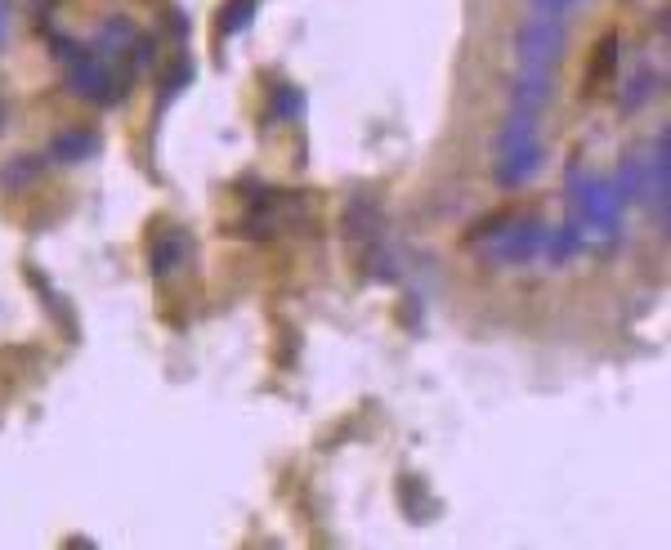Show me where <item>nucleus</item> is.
Returning <instances> with one entry per match:
<instances>
[{"label": "nucleus", "instance_id": "obj_1", "mask_svg": "<svg viewBox=\"0 0 671 550\" xmlns=\"http://www.w3.org/2000/svg\"><path fill=\"white\" fill-rule=\"evenodd\" d=\"M623 193L614 188V179H595L582 170V162L573 157L569 166V216L582 224V233L600 246H614L623 238Z\"/></svg>", "mask_w": 671, "mask_h": 550}, {"label": "nucleus", "instance_id": "obj_2", "mask_svg": "<svg viewBox=\"0 0 671 550\" xmlns=\"http://www.w3.org/2000/svg\"><path fill=\"white\" fill-rule=\"evenodd\" d=\"M542 166V140H537V117L510 112L497 144H493V179L502 188H524Z\"/></svg>", "mask_w": 671, "mask_h": 550}, {"label": "nucleus", "instance_id": "obj_3", "mask_svg": "<svg viewBox=\"0 0 671 550\" xmlns=\"http://www.w3.org/2000/svg\"><path fill=\"white\" fill-rule=\"evenodd\" d=\"M564 54V23L556 14H532L515 32V67L528 77H551Z\"/></svg>", "mask_w": 671, "mask_h": 550}, {"label": "nucleus", "instance_id": "obj_4", "mask_svg": "<svg viewBox=\"0 0 671 550\" xmlns=\"http://www.w3.org/2000/svg\"><path fill=\"white\" fill-rule=\"evenodd\" d=\"M488 260H497V264H524V260H532L537 251L547 246V224L542 220H532V216H502L497 220V229L484 238V242H475Z\"/></svg>", "mask_w": 671, "mask_h": 550}, {"label": "nucleus", "instance_id": "obj_5", "mask_svg": "<svg viewBox=\"0 0 671 550\" xmlns=\"http://www.w3.org/2000/svg\"><path fill=\"white\" fill-rule=\"evenodd\" d=\"M54 50L63 54L67 86H73L77 95H86V99H95V103H117V99H121V86L112 81V73H108V67H103L95 54L77 50L73 41H63V36H54Z\"/></svg>", "mask_w": 671, "mask_h": 550}, {"label": "nucleus", "instance_id": "obj_6", "mask_svg": "<svg viewBox=\"0 0 671 550\" xmlns=\"http://www.w3.org/2000/svg\"><path fill=\"white\" fill-rule=\"evenodd\" d=\"M667 179H671V134L662 130L658 144H653V157L645 166V201L658 211V224L667 229Z\"/></svg>", "mask_w": 671, "mask_h": 550}, {"label": "nucleus", "instance_id": "obj_7", "mask_svg": "<svg viewBox=\"0 0 671 550\" xmlns=\"http://www.w3.org/2000/svg\"><path fill=\"white\" fill-rule=\"evenodd\" d=\"M95 153H99L95 130H81V125L54 134V144H50V157L54 162H81V157H95Z\"/></svg>", "mask_w": 671, "mask_h": 550}, {"label": "nucleus", "instance_id": "obj_8", "mask_svg": "<svg viewBox=\"0 0 671 550\" xmlns=\"http://www.w3.org/2000/svg\"><path fill=\"white\" fill-rule=\"evenodd\" d=\"M188 255V238L184 233H162L148 242V268L157 273V278H166V273Z\"/></svg>", "mask_w": 671, "mask_h": 550}, {"label": "nucleus", "instance_id": "obj_9", "mask_svg": "<svg viewBox=\"0 0 671 550\" xmlns=\"http://www.w3.org/2000/svg\"><path fill=\"white\" fill-rule=\"evenodd\" d=\"M582 242H586V233H582V224L569 216V220L560 224V233H556V238L547 233V246H542V251H547L556 264H564V260H573V255L582 251Z\"/></svg>", "mask_w": 671, "mask_h": 550}, {"label": "nucleus", "instance_id": "obj_10", "mask_svg": "<svg viewBox=\"0 0 671 550\" xmlns=\"http://www.w3.org/2000/svg\"><path fill=\"white\" fill-rule=\"evenodd\" d=\"M41 170H45V157H19V162H10L6 170H0V184L14 193V188H28Z\"/></svg>", "mask_w": 671, "mask_h": 550}, {"label": "nucleus", "instance_id": "obj_11", "mask_svg": "<svg viewBox=\"0 0 671 550\" xmlns=\"http://www.w3.org/2000/svg\"><path fill=\"white\" fill-rule=\"evenodd\" d=\"M255 6H260V0H229V6L220 10V36H233V32H242V28L251 23Z\"/></svg>", "mask_w": 671, "mask_h": 550}, {"label": "nucleus", "instance_id": "obj_12", "mask_svg": "<svg viewBox=\"0 0 671 550\" xmlns=\"http://www.w3.org/2000/svg\"><path fill=\"white\" fill-rule=\"evenodd\" d=\"M618 50H623V41L618 36H604L600 45H595V63H591V81H604L614 73V63H618Z\"/></svg>", "mask_w": 671, "mask_h": 550}, {"label": "nucleus", "instance_id": "obj_13", "mask_svg": "<svg viewBox=\"0 0 671 550\" xmlns=\"http://www.w3.org/2000/svg\"><path fill=\"white\" fill-rule=\"evenodd\" d=\"M300 103H305V99H300V90H296V86H278V103H274V108H278V117H296V112H300Z\"/></svg>", "mask_w": 671, "mask_h": 550}, {"label": "nucleus", "instance_id": "obj_14", "mask_svg": "<svg viewBox=\"0 0 671 550\" xmlns=\"http://www.w3.org/2000/svg\"><path fill=\"white\" fill-rule=\"evenodd\" d=\"M573 6H582V0H532V10H537V14H556V19L569 14Z\"/></svg>", "mask_w": 671, "mask_h": 550}, {"label": "nucleus", "instance_id": "obj_15", "mask_svg": "<svg viewBox=\"0 0 671 550\" xmlns=\"http://www.w3.org/2000/svg\"><path fill=\"white\" fill-rule=\"evenodd\" d=\"M0 121H6V108H0Z\"/></svg>", "mask_w": 671, "mask_h": 550}, {"label": "nucleus", "instance_id": "obj_16", "mask_svg": "<svg viewBox=\"0 0 671 550\" xmlns=\"http://www.w3.org/2000/svg\"><path fill=\"white\" fill-rule=\"evenodd\" d=\"M0 36H6V23H0Z\"/></svg>", "mask_w": 671, "mask_h": 550}]
</instances>
